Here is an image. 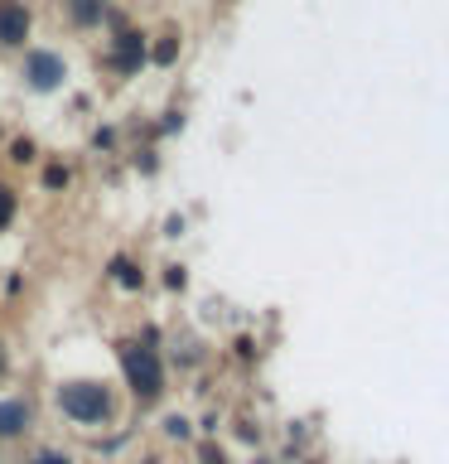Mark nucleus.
<instances>
[{
	"instance_id": "obj_4",
	"label": "nucleus",
	"mask_w": 449,
	"mask_h": 464,
	"mask_svg": "<svg viewBox=\"0 0 449 464\" xmlns=\"http://www.w3.org/2000/svg\"><path fill=\"white\" fill-rule=\"evenodd\" d=\"M111 63L121 68V72H136V68L145 63V44H140V34H121V39H116Z\"/></svg>"
},
{
	"instance_id": "obj_10",
	"label": "nucleus",
	"mask_w": 449,
	"mask_h": 464,
	"mask_svg": "<svg viewBox=\"0 0 449 464\" xmlns=\"http://www.w3.org/2000/svg\"><path fill=\"white\" fill-rule=\"evenodd\" d=\"M43 179H49V188H58V184H68V169H49Z\"/></svg>"
},
{
	"instance_id": "obj_1",
	"label": "nucleus",
	"mask_w": 449,
	"mask_h": 464,
	"mask_svg": "<svg viewBox=\"0 0 449 464\" xmlns=\"http://www.w3.org/2000/svg\"><path fill=\"white\" fill-rule=\"evenodd\" d=\"M58 406H63L72 420H82V426H97V420L111 416V397H107V387H97V382L58 387Z\"/></svg>"
},
{
	"instance_id": "obj_5",
	"label": "nucleus",
	"mask_w": 449,
	"mask_h": 464,
	"mask_svg": "<svg viewBox=\"0 0 449 464\" xmlns=\"http://www.w3.org/2000/svg\"><path fill=\"white\" fill-rule=\"evenodd\" d=\"M63 78V63H58L53 53H29V82L34 87H53Z\"/></svg>"
},
{
	"instance_id": "obj_8",
	"label": "nucleus",
	"mask_w": 449,
	"mask_h": 464,
	"mask_svg": "<svg viewBox=\"0 0 449 464\" xmlns=\"http://www.w3.org/2000/svg\"><path fill=\"white\" fill-rule=\"evenodd\" d=\"M10 218H14V188L0 184V232L10 227Z\"/></svg>"
},
{
	"instance_id": "obj_3",
	"label": "nucleus",
	"mask_w": 449,
	"mask_h": 464,
	"mask_svg": "<svg viewBox=\"0 0 449 464\" xmlns=\"http://www.w3.org/2000/svg\"><path fill=\"white\" fill-rule=\"evenodd\" d=\"M29 34V10L20 0H0V44H20Z\"/></svg>"
},
{
	"instance_id": "obj_12",
	"label": "nucleus",
	"mask_w": 449,
	"mask_h": 464,
	"mask_svg": "<svg viewBox=\"0 0 449 464\" xmlns=\"http://www.w3.org/2000/svg\"><path fill=\"white\" fill-rule=\"evenodd\" d=\"M0 372H5V348H0Z\"/></svg>"
},
{
	"instance_id": "obj_9",
	"label": "nucleus",
	"mask_w": 449,
	"mask_h": 464,
	"mask_svg": "<svg viewBox=\"0 0 449 464\" xmlns=\"http://www.w3.org/2000/svg\"><path fill=\"white\" fill-rule=\"evenodd\" d=\"M111 271H116V281H121V285H140V271L130 266V261H116Z\"/></svg>"
},
{
	"instance_id": "obj_7",
	"label": "nucleus",
	"mask_w": 449,
	"mask_h": 464,
	"mask_svg": "<svg viewBox=\"0 0 449 464\" xmlns=\"http://www.w3.org/2000/svg\"><path fill=\"white\" fill-rule=\"evenodd\" d=\"M68 10H72V20H78V24H97L101 10H107V0H68Z\"/></svg>"
},
{
	"instance_id": "obj_11",
	"label": "nucleus",
	"mask_w": 449,
	"mask_h": 464,
	"mask_svg": "<svg viewBox=\"0 0 449 464\" xmlns=\"http://www.w3.org/2000/svg\"><path fill=\"white\" fill-rule=\"evenodd\" d=\"M34 464H68V455H39Z\"/></svg>"
},
{
	"instance_id": "obj_2",
	"label": "nucleus",
	"mask_w": 449,
	"mask_h": 464,
	"mask_svg": "<svg viewBox=\"0 0 449 464\" xmlns=\"http://www.w3.org/2000/svg\"><path fill=\"white\" fill-rule=\"evenodd\" d=\"M121 362H126V377H130V392H136V397H159L165 377H159V358L150 348H121Z\"/></svg>"
},
{
	"instance_id": "obj_6",
	"label": "nucleus",
	"mask_w": 449,
	"mask_h": 464,
	"mask_svg": "<svg viewBox=\"0 0 449 464\" xmlns=\"http://www.w3.org/2000/svg\"><path fill=\"white\" fill-rule=\"evenodd\" d=\"M24 426H29V401L24 397L0 401V435H20Z\"/></svg>"
}]
</instances>
